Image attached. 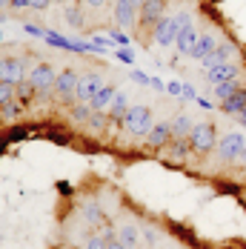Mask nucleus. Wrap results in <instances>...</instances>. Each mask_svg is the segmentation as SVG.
I'll return each mask as SVG.
<instances>
[{
	"instance_id": "nucleus-1",
	"label": "nucleus",
	"mask_w": 246,
	"mask_h": 249,
	"mask_svg": "<svg viewBox=\"0 0 246 249\" xmlns=\"http://www.w3.org/2000/svg\"><path fill=\"white\" fill-rule=\"evenodd\" d=\"M123 126L132 135H149V129H152V112H149L146 106H129V112L123 115Z\"/></svg>"
},
{
	"instance_id": "nucleus-2",
	"label": "nucleus",
	"mask_w": 246,
	"mask_h": 249,
	"mask_svg": "<svg viewBox=\"0 0 246 249\" xmlns=\"http://www.w3.org/2000/svg\"><path fill=\"white\" fill-rule=\"evenodd\" d=\"M189 146L195 152H206L215 146V129L209 124H195L189 132Z\"/></svg>"
},
{
	"instance_id": "nucleus-3",
	"label": "nucleus",
	"mask_w": 246,
	"mask_h": 249,
	"mask_svg": "<svg viewBox=\"0 0 246 249\" xmlns=\"http://www.w3.org/2000/svg\"><path fill=\"white\" fill-rule=\"evenodd\" d=\"M177 35H180L177 18H160V20L155 23V40H158L160 46H172Z\"/></svg>"
},
{
	"instance_id": "nucleus-4",
	"label": "nucleus",
	"mask_w": 246,
	"mask_h": 249,
	"mask_svg": "<svg viewBox=\"0 0 246 249\" xmlns=\"http://www.w3.org/2000/svg\"><path fill=\"white\" fill-rule=\"evenodd\" d=\"M23 60H18V57H6V60H0V83H12V86H18V83H23Z\"/></svg>"
},
{
	"instance_id": "nucleus-5",
	"label": "nucleus",
	"mask_w": 246,
	"mask_h": 249,
	"mask_svg": "<svg viewBox=\"0 0 246 249\" xmlns=\"http://www.w3.org/2000/svg\"><path fill=\"white\" fill-rule=\"evenodd\" d=\"M246 149V138L241 132H232V135H226L221 138V158L223 160H238Z\"/></svg>"
},
{
	"instance_id": "nucleus-6",
	"label": "nucleus",
	"mask_w": 246,
	"mask_h": 249,
	"mask_svg": "<svg viewBox=\"0 0 246 249\" xmlns=\"http://www.w3.org/2000/svg\"><path fill=\"white\" fill-rule=\"evenodd\" d=\"M100 86H103L100 75L89 72V75H83L80 80H77V89H74V95H77V100H80V103H89V100H92V98L100 92Z\"/></svg>"
},
{
	"instance_id": "nucleus-7",
	"label": "nucleus",
	"mask_w": 246,
	"mask_h": 249,
	"mask_svg": "<svg viewBox=\"0 0 246 249\" xmlns=\"http://www.w3.org/2000/svg\"><path fill=\"white\" fill-rule=\"evenodd\" d=\"M54 80H57V75H54V69H52L49 63L35 66L32 75H29V83H32L35 89H49V86H54Z\"/></svg>"
},
{
	"instance_id": "nucleus-8",
	"label": "nucleus",
	"mask_w": 246,
	"mask_h": 249,
	"mask_svg": "<svg viewBox=\"0 0 246 249\" xmlns=\"http://www.w3.org/2000/svg\"><path fill=\"white\" fill-rule=\"evenodd\" d=\"M206 72V80L215 86V83H223V80H238V66L235 63H218L212 69H203Z\"/></svg>"
},
{
	"instance_id": "nucleus-9",
	"label": "nucleus",
	"mask_w": 246,
	"mask_h": 249,
	"mask_svg": "<svg viewBox=\"0 0 246 249\" xmlns=\"http://www.w3.org/2000/svg\"><path fill=\"white\" fill-rule=\"evenodd\" d=\"M197 37H200V35H197V29L189 23V26H183V29H180V35L175 37V46H177V52H180V54H192Z\"/></svg>"
},
{
	"instance_id": "nucleus-10",
	"label": "nucleus",
	"mask_w": 246,
	"mask_h": 249,
	"mask_svg": "<svg viewBox=\"0 0 246 249\" xmlns=\"http://www.w3.org/2000/svg\"><path fill=\"white\" fill-rule=\"evenodd\" d=\"M221 43H218V37L212 35V32H203L200 37H197V43H195V49H192V54L189 57H195V60H203L206 54H212V52L218 49Z\"/></svg>"
},
{
	"instance_id": "nucleus-11",
	"label": "nucleus",
	"mask_w": 246,
	"mask_h": 249,
	"mask_svg": "<svg viewBox=\"0 0 246 249\" xmlns=\"http://www.w3.org/2000/svg\"><path fill=\"white\" fill-rule=\"evenodd\" d=\"M77 80H80V77L74 75L72 69H63V72L57 75V80H54V89H57V95H60V98H69V95H74V89H77Z\"/></svg>"
},
{
	"instance_id": "nucleus-12",
	"label": "nucleus",
	"mask_w": 246,
	"mask_h": 249,
	"mask_svg": "<svg viewBox=\"0 0 246 249\" xmlns=\"http://www.w3.org/2000/svg\"><path fill=\"white\" fill-rule=\"evenodd\" d=\"M163 3H166V0H146V3L141 6V20H143V23H158L160 15H163Z\"/></svg>"
},
{
	"instance_id": "nucleus-13",
	"label": "nucleus",
	"mask_w": 246,
	"mask_h": 249,
	"mask_svg": "<svg viewBox=\"0 0 246 249\" xmlns=\"http://www.w3.org/2000/svg\"><path fill=\"white\" fill-rule=\"evenodd\" d=\"M115 95H118V92H115L112 86H100V92H98L92 100H89V106H92L95 112H103V109H109V106H112Z\"/></svg>"
},
{
	"instance_id": "nucleus-14",
	"label": "nucleus",
	"mask_w": 246,
	"mask_h": 249,
	"mask_svg": "<svg viewBox=\"0 0 246 249\" xmlns=\"http://www.w3.org/2000/svg\"><path fill=\"white\" fill-rule=\"evenodd\" d=\"M221 109H223V112H229V115H241V112H246V92H244V89H238L232 98L223 100Z\"/></svg>"
},
{
	"instance_id": "nucleus-15",
	"label": "nucleus",
	"mask_w": 246,
	"mask_h": 249,
	"mask_svg": "<svg viewBox=\"0 0 246 249\" xmlns=\"http://www.w3.org/2000/svg\"><path fill=\"white\" fill-rule=\"evenodd\" d=\"M169 138H172V124H158L149 129V143L152 146H163Z\"/></svg>"
},
{
	"instance_id": "nucleus-16",
	"label": "nucleus",
	"mask_w": 246,
	"mask_h": 249,
	"mask_svg": "<svg viewBox=\"0 0 246 249\" xmlns=\"http://www.w3.org/2000/svg\"><path fill=\"white\" fill-rule=\"evenodd\" d=\"M232 54H235V49H232V46H218V49L212 52V54H206L200 63H203L206 69H212V66H218V63H226Z\"/></svg>"
},
{
	"instance_id": "nucleus-17",
	"label": "nucleus",
	"mask_w": 246,
	"mask_h": 249,
	"mask_svg": "<svg viewBox=\"0 0 246 249\" xmlns=\"http://www.w3.org/2000/svg\"><path fill=\"white\" fill-rule=\"evenodd\" d=\"M115 18H118V26H129L135 20V3H132V0H118Z\"/></svg>"
},
{
	"instance_id": "nucleus-18",
	"label": "nucleus",
	"mask_w": 246,
	"mask_h": 249,
	"mask_svg": "<svg viewBox=\"0 0 246 249\" xmlns=\"http://www.w3.org/2000/svg\"><path fill=\"white\" fill-rule=\"evenodd\" d=\"M238 89H241V86H238V80H223V83H215V86H212V95L223 103L226 98H232Z\"/></svg>"
},
{
	"instance_id": "nucleus-19",
	"label": "nucleus",
	"mask_w": 246,
	"mask_h": 249,
	"mask_svg": "<svg viewBox=\"0 0 246 249\" xmlns=\"http://www.w3.org/2000/svg\"><path fill=\"white\" fill-rule=\"evenodd\" d=\"M192 126H195V124H192L186 115H177V118L172 121V135H175V138H189Z\"/></svg>"
},
{
	"instance_id": "nucleus-20",
	"label": "nucleus",
	"mask_w": 246,
	"mask_h": 249,
	"mask_svg": "<svg viewBox=\"0 0 246 249\" xmlns=\"http://www.w3.org/2000/svg\"><path fill=\"white\" fill-rule=\"evenodd\" d=\"M126 112H129V109H126V98L118 92L115 100H112V118H121V121H123V115H126Z\"/></svg>"
},
{
	"instance_id": "nucleus-21",
	"label": "nucleus",
	"mask_w": 246,
	"mask_h": 249,
	"mask_svg": "<svg viewBox=\"0 0 246 249\" xmlns=\"http://www.w3.org/2000/svg\"><path fill=\"white\" fill-rule=\"evenodd\" d=\"M135 241H138V229H135V226H121V244L123 247H132V244H135Z\"/></svg>"
},
{
	"instance_id": "nucleus-22",
	"label": "nucleus",
	"mask_w": 246,
	"mask_h": 249,
	"mask_svg": "<svg viewBox=\"0 0 246 249\" xmlns=\"http://www.w3.org/2000/svg\"><path fill=\"white\" fill-rule=\"evenodd\" d=\"M92 112H95V109H92L89 103H80V106H74V109H72V118H74V121H89V118H92Z\"/></svg>"
},
{
	"instance_id": "nucleus-23",
	"label": "nucleus",
	"mask_w": 246,
	"mask_h": 249,
	"mask_svg": "<svg viewBox=\"0 0 246 249\" xmlns=\"http://www.w3.org/2000/svg\"><path fill=\"white\" fill-rule=\"evenodd\" d=\"M46 40H49V43H54V46H60V49H74L66 37H60V35H54V32H46Z\"/></svg>"
},
{
	"instance_id": "nucleus-24",
	"label": "nucleus",
	"mask_w": 246,
	"mask_h": 249,
	"mask_svg": "<svg viewBox=\"0 0 246 249\" xmlns=\"http://www.w3.org/2000/svg\"><path fill=\"white\" fill-rule=\"evenodd\" d=\"M183 155H186V146L175 138V146L169 149V160H183Z\"/></svg>"
},
{
	"instance_id": "nucleus-25",
	"label": "nucleus",
	"mask_w": 246,
	"mask_h": 249,
	"mask_svg": "<svg viewBox=\"0 0 246 249\" xmlns=\"http://www.w3.org/2000/svg\"><path fill=\"white\" fill-rule=\"evenodd\" d=\"M20 115V109H18V103H12V100H6L3 103V118L6 121H12V118H18Z\"/></svg>"
},
{
	"instance_id": "nucleus-26",
	"label": "nucleus",
	"mask_w": 246,
	"mask_h": 249,
	"mask_svg": "<svg viewBox=\"0 0 246 249\" xmlns=\"http://www.w3.org/2000/svg\"><path fill=\"white\" fill-rule=\"evenodd\" d=\"M12 95H15V86H12V83H0V106H3L6 100H12Z\"/></svg>"
},
{
	"instance_id": "nucleus-27",
	"label": "nucleus",
	"mask_w": 246,
	"mask_h": 249,
	"mask_svg": "<svg viewBox=\"0 0 246 249\" xmlns=\"http://www.w3.org/2000/svg\"><path fill=\"white\" fill-rule=\"evenodd\" d=\"M166 92H169V95H175V98H183V86H180V83H166Z\"/></svg>"
},
{
	"instance_id": "nucleus-28",
	"label": "nucleus",
	"mask_w": 246,
	"mask_h": 249,
	"mask_svg": "<svg viewBox=\"0 0 246 249\" xmlns=\"http://www.w3.org/2000/svg\"><path fill=\"white\" fill-rule=\"evenodd\" d=\"M86 249H106V241L103 238H89L86 241Z\"/></svg>"
},
{
	"instance_id": "nucleus-29",
	"label": "nucleus",
	"mask_w": 246,
	"mask_h": 249,
	"mask_svg": "<svg viewBox=\"0 0 246 249\" xmlns=\"http://www.w3.org/2000/svg\"><path fill=\"white\" fill-rule=\"evenodd\" d=\"M18 92H20L23 98H29V95L35 92V86H32V83H18Z\"/></svg>"
},
{
	"instance_id": "nucleus-30",
	"label": "nucleus",
	"mask_w": 246,
	"mask_h": 249,
	"mask_svg": "<svg viewBox=\"0 0 246 249\" xmlns=\"http://www.w3.org/2000/svg\"><path fill=\"white\" fill-rule=\"evenodd\" d=\"M118 57H121L123 63H132V60H135V54H132V52H126V49L118 52Z\"/></svg>"
},
{
	"instance_id": "nucleus-31",
	"label": "nucleus",
	"mask_w": 246,
	"mask_h": 249,
	"mask_svg": "<svg viewBox=\"0 0 246 249\" xmlns=\"http://www.w3.org/2000/svg\"><path fill=\"white\" fill-rule=\"evenodd\" d=\"M183 98H186V100H197L195 89H192V86H189V83H186V86H183Z\"/></svg>"
},
{
	"instance_id": "nucleus-32",
	"label": "nucleus",
	"mask_w": 246,
	"mask_h": 249,
	"mask_svg": "<svg viewBox=\"0 0 246 249\" xmlns=\"http://www.w3.org/2000/svg\"><path fill=\"white\" fill-rule=\"evenodd\" d=\"M49 3H52V0H29V6H32V9H46Z\"/></svg>"
},
{
	"instance_id": "nucleus-33",
	"label": "nucleus",
	"mask_w": 246,
	"mask_h": 249,
	"mask_svg": "<svg viewBox=\"0 0 246 249\" xmlns=\"http://www.w3.org/2000/svg\"><path fill=\"white\" fill-rule=\"evenodd\" d=\"M149 86H152V89H166V83L158 80V77H149Z\"/></svg>"
},
{
	"instance_id": "nucleus-34",
	"label": "nucleus",
	"mask_w": 246,
	"mask_h": 249,
	"mask_svg": "<svg viewBox=\"0 0 246 249\" xmlns=\"http://www.w3.org/2000/svg\"><path fill=\"white\" fill-rule=\"evenodd\" d=\"M86 215H89V218H92V221H98V218H100L98 206H86Z\"/></svg>"
},
{
	"instance_id": "nucleus-35",
	"label": "nucleus",
	"mask_w": 246,
	"mask_h": 249,
	"mask_svg": "<svg viewBox=\"0 0 246 249\" xmlns=\"http://www.w3.org/2000/svg\"><path fill=\"white\" fill-rule=\"evenodd\" d=\"M66 18H69V20H72V26H80V15H77V12H69V15H66Z\"/></svg>"
},
{
	"instance_id": "nucleus-36",
	"label": "nucleus",
	"mask_w": 246,
	"mask_h": 249,
	"mask_svg": "<svg viewBox=\"0 0 246 249\" xmlns=\"http://www.w3.org/2000/svg\"><path fill=\"white\" fill-rule=\"evenodd\" d=\"M132 77H135L138 83H149V77H146V75H141V72H132Z\"/></svg>"
},
{
	"instance_id": "nucleus-37",
	"label": "nucleus",
	"mask_w": 246,
	"mask_h": 249,
	"mask_svg": "<svg viewBox=\"0 0 246 249\" xmlns=\"http://www.w3.org/2000/svg\"><path fill=\"white\" fill-rule=\"evenodd\" d=\"M12 6H15V9H26V6H29V0H12Z\"/></svg>"
},
{
	"instance_id": "nucleus-38",
	"label": "nucleus",
	"mask_w": 246,
	"mask_h": 249,
	"mask_svg": "<svg viewBox=\"0 0 246 249\" xmlns=\"http://www.w3.org/2000/svg\"><path fill=\"white\" fill-rule=\"evenodd\" d=\"M106 249H126V247H123L121 241H118V244H115V241H112V244H106Z\"/></svg>"
},
{
	"instance_id": "nucleus-39",
	"label": "nucleus",
	"mask_w": 246,
	"mask_h": 249,
	"mask_svg": "<svg viewBox=\"0 0 246 249\" xmlns=\"http://www.w3.org/2000/svg\"><path fill=\"white\" fill-rule=\"evenodd\" d=\"M86 3H89V6H103L106 0H86Z\"/></svg>"
},
{
	"instance_id": "nucleus-40",
	"label": "nucleus",
	"mask_w": 246,
	"mask_h": 249,
	"mask_svg": "<svg viewBox=\"0 0 246 249\" xmlns=\"http://www.w3.org/2000/svg\"><path fill=\"white\" fill-rule=\"evenodd\" d=\"M238 121H241V124H244V129H246V112H241V115H238Z\"/></svg>"
},
{
	"instance_id": "nucleus-41",
	"label": "nucleus",
	"mask_w": 246,
	"mask_h": 249,
	"mask_svg": "<svg viewBox=\"0 0 246 249\" xmlns=\"http://www.w3.org/2000/svg\"><path fill=\"white\" fill-rule=\"evenodd\" d=\"M132 3H135V6H143V3H146V0H132Z\"/></svg>"
},
{
	"instance_id": "nucleus-42",
	"label": "nucleus",
	"mask_w": 246,
	"mask_h": 249,
	"mask_svg": "<svg viewBox=\"0 0 246 249\" xmlns=\"http://www.w3.org/2000/svg\"><path fill=\"white\" fill-rule=\"evenodd\" d=\"M6 3H12V0H0V9H3V6H6Z\"/></svg>"
},
{
	"instance_id": "nucleus-43",
	"label": "nucleus",
	"mask_w": 246,
	"mask_h": 249,
	"mask_svg": "<svg viewBox=\"0 0 246 249\" xmlns=\"http://www.w3.org/2000/svg\"><path fill=\"white\" fill-rule=\"evenodd\" d=\"M241 160H244V163H246V149H244V155H241Z\"/></svg>"
},
{
	"instance_id": "nucleus-44",
	"label": "nucleus",
	"mask_w": 246,
	"mask_h": 249,
	"mask_svg": "<svg viewBox=\"0 0 246 249\" xmlns=\"http://www.w3.org/2000/svg\"><path fill=\"white\" fill-rule=\"evenodd\" d=\"M57 3H63V0H57Z\"/></svg>"
}]
</instances>
